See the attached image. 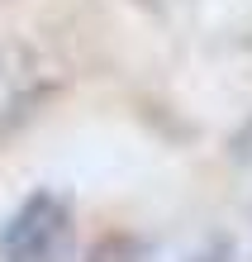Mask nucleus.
<instances>
[{
  "instance_id": "1",
  "label": "nucleus",
  "mask_w": 252,
  "mask_h": 262,
  "mask_svg": "<svg viewBox=\"0 0 252 262\" xmlns=\"http://www.w3.org/2000/svg\"><path fill=\"white\" fill-rule=\"evenodd\" d=\"M72 214L53 191H34L0 229V257L5 262H62Z\"/></svg>"
},
{
  "instance_id": "2",
  "label": "nucleus",
  "mask_w": 252,
  "mask_h": 262,
  "mask_svg": "<svg viewBox=\"0 0 252 262\" xmlns=\"http://www.w3.org/2000/svg\"><path fill=\"white\" fill-rule=\"evenodd\" d=\"M81 262H143V243L133 234H105L90 243V253Z\"/></svg>"
},
{
  "instance_id": "3",
  "label": "nucleus",
  "mask_w": 252,
  "mask_h": 262,
  "mask_svg": "<svg viewBox=\"0 0 252 262\" xmlns=\"http://www.w3.org/2000/svg\"><path fill=\"white\" fill-rule=\"evenodd\" d=\"M191 262H233V243L228 238H214V243H204Z\"/></svg>"
},
{
  "instance_id": "4",
  "label": "nucleus",
  "mask_w": 252,
  "mask_h": 262,
  "mask_svg": "<svg viewBox=\"0 0 252 262\" xmlns=\"http://www.w3.org/2000/svg\"><path fill=\"white\" fill-rule=\"evenodd\" d=\"M228 152H233V158H238V162H252V119H247V124H243L238 134H233Z\"/></svg>"
}]
</instances>
